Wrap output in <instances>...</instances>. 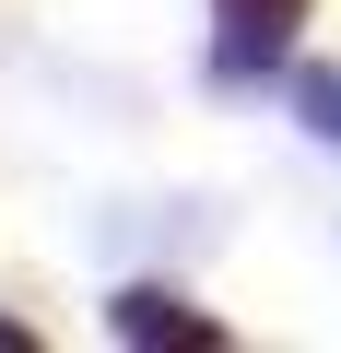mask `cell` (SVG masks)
Instances as JSON below:
<instances>
[{"mask_svg": "<svg viewBox=\"0 0 341 353\" xmlns=\"http://www.w3.org/2000/svg\"><path fill=\"white\" fill-rule=\"evenodd\" d=\"M294 24H306V0H212V71H224V83L271 71V59L294 48Z\"/></svg>", "mask_w": 341, "mask_h": 353, "instance_id": "1", "label": "cell"}, {"mask_svg": "<svg viewBox=\"0 0 341 353\" xmlns=\"http://www.w3.org/2000/svg\"><path fill=\"white\" fill-rule=\"evenodd\" d=\"M106 330H118V341H189V353L224 341V318H200L189 294H165V283H130V294L106 306Z\"/></svg>", "mask_w": 341, "mask_h": 353, "instance_id": "2", "label": "cell"}, {"mask_svg": "<svg viewBox=\"0 0 341 353\" xmlns=\"http://www.w3.org/2000/svg\"><path fill=\"white\" fill-rule=\"evenodd\" d=\"M294 106H306V130H318V141H341V59H329V71H306V83H294Z\"/></svg>", "mask_w": 341, "mask_h": 353, "instance_id": "3", "label": "cell"}, {"mask_svg": "<svg viewBox=\"0 0 341 353\" xmlns=\"http://www.w3.org/2000/svg\"><path fill=\"white\" fill-rule=\"evenodd\" d=\"M0 353H24V330H12V318H0Z\"/></svg>", "mask_w": 341, "mask_h": 353, "instance_id": "4", "label": "cell"}]
</instances>
